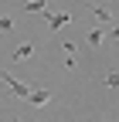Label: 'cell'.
<instances>
[{"instance_id":"cell-1","label":"cell","mask_w":119,"mask_h":122,"mask_svg":"<svg viewBox=\"0 0 119 122\" xmlns=\"http://www.w3.org/2000/svg\"><path fill=\"white\" fill-rule=\"evenodd\" d=\"M44 20H48V30H61L71 20V14L68 10H44Z\"/></svg>"},{"instance_id":"cell-2","label":"cell","mask_w":119,"mask_h":122,"mask_svg":"<svg viewBox=\"0 0 119 122\" xmlns=\"http://www.w3.org/2000/svg\"><path fill=\"white\" fill-rule=\"evenodd\" d=\"M0 81H4V85H7V88L14 92V95H17V98H27V95H31V88H27L24 81H14L7 71H0Z\"/></svg>"},{"instance_id":"cell-3","label":"cell","mask_w":119,"mask_h":122,"mask_svg":"<svg viewBox=\"0 0 119 122\" xmlns=\"http://www.w3.org/2000/svg\"><path fill=\"white\" fill-rule=\"evenodd\" d=\"M24 102H31L34 109H44V105L51 102V92H48V88H31V95H27Z\"/></svg>"},{"instance_id":"cell-4","label":"cell","mask_w":119,"mask_h":122,"mask_svg":"<svg viewBox=\"0 0 119 122\" xmlns=\"http://www.w3.org/2000/svg\"><path fill=\"white\" fill-rule=\"evenodd\" d=\"M88 7H92V14H95L99 24H112V7L109 4H88Z\"/></svg>"},{"instance_id":"cell-5","label":"cell","mask_w":119,"mask_h":122,"mask_svg":"<svg viewBox=\"0 0 119 122\" xmlns=\"http://www.w3.org/2000/svg\"><path fill=\"white\" fill-rule=\"evenodd\" d=\"M34 48H38L34 41H24V44H17V48H14V61H27V58L34 54Z\"/></svg>"},{"instance_id":"cell-6","label":"cell","mask_w":119,"mask_h":122,"mask_svg":"<svg viewBox=\"0 0 119 122\" xmlns=\"http://www.w3.org/2000/svg\"><path fill=\"white\" fill-rule=\"evenodd\" d=\"M102 41H106V30H102V27H92V30H88V44H92V48H99Z\"/></svg>"},{"instance_id":"cell-7","label":"cell","mask_w":119,"mask_h":122,"mask_svg":"<svg viewBox=\"0 0 119 122\" xmlns=\"http://www.w3.org/2000/svg\"><path fill=\"white\" fill-rule=\"evenodd\" d=\"M14 27H17V20H14L10 14H0V34H10Z\"/></svg>"},{"instance_id":"cell-8","label":"cell","mask_w":119,"mask_h":122,"mask_svg":"<svg viewBox=\"0 0 119 122\" xmlns=\"http://www.w3.org/2000/svg\"><path fill=\"white\" fill-rule=\"evenodd\" d=\"M24 10L27 14H44L48 10V0H31V4H24Z\"/></svg>"},{"instance_id":"cell-9","label":"cell","mask_w":119,"mask_h":122,"mask_svg":"<svg viewBox=\"0 0 119 122\" xmlns=\"http://www.w3.org/2000/svg\"><path fill=\"white\" fill-rule=\"evenodd\" d=\"M106 85H109V88H119V71H109V75H106Z\"/></svg>"},{"instance_id":"cell-10","label":"cell","mask_w":119,"mask_h":122,"mask_svg":"<svg viewBox=\"0 0 119 122\" xmlns=\"http://www.w3.org/2000/svg\"><path fill=\"white\" fill-rule=\"evenodd\" d=\"M61 51H65V54H75V51H78V44H75V41H65V44H61Z\"/></svg>"},{"instance_id":"cell-11","label":"cell","mask_w":119,"mask_h":122,"mask_svg":"<svg viewBox=\"0 0 119 122\" xmlns=\"http://www.w3.org/2000/svg\"><path fill=\"white\" fill-rule=\"evenodd\" d=\"M106 37H109V41H119V27H112V30H109Z\"/></svg>"},{"instance_id":"cell-12","label":"cell","mask_w":119,"mask_h":122,"mask_svg":"<svg viewBox=\"0 0 119 122\" xmlns=\"http://www.w3.org/2000/svg\"><path fill=\"white\" fill-rule=\"evenodd\" d=\"M17 122H24V119H17Z\"/></svg>"}]
</instances>
